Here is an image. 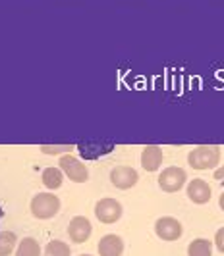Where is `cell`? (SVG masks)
I'll use <instances>...</instances> for the list:
<instances>
[{"label": "cell", "mask_w": 224, "mask_h": 256, "mask_svg": "<svg viewBox=\"0 0 224 256\" xmlns=\"http://www.w3.org/2000/svg\"><path fill=\"white\" fill-rule=\"evenodd\" d=\"M187 256H212V243L209 239H193L187 244Z\"/></svg>", "instance_id": "9a60e30c"}, {"label": "cell", "mask_w": 224, "mask_h": 256, "mask_svg": "<svg viewBox=\"0 0 224 256\" xmlns=\"http://www.w3.org/2000/svg\"><path fill=\"white\" fill-rule=\"evenodd\" d=\"M41 252L43 250H41L39 241L33 237H24L16 248V256H41Z\"/></svg>", "instance_id": "5bb4252c"}, {"label": "cell", "mask_w": 224, "mask_h": 256, "mask_svg": "<svg viewBox=\"0 0 224 256\" xmlns=\"http://www.w3.org/2000/svg\"><path fill=\"white\" fill-rule=\"evenodd\" d=\"M218 162H220V148L216 144H201L187 154V164L197 172L212 170L218 166Z\"/></svg>", "instance_id": "6da1fadb"}, {"label": "cell", "mask_w": 224, "mask_h": 256, "mask_svg": "<svg viewBox=\"0 0 224 256\" xmlns=\"http://www.w3.org/2000/svg\"><path fill=\"white\" fill-rule=\"evenodd\" d=\"M58 168L64 172V176H66L68 180L74 181V183L89 181V170L85 168V164L81 160H78L72 154H62L60 160H58Z\"/></svg>", "instance_id": "3957f363"}, {"label": "cell", "mask_w": 224, "mask_h": 256, "mask_svg": "<svg viewBox=\"0 0 224 256\" xmlns=\"http://www.w3.org/2000/svg\"><path fill=\"white\" fill-rule=\"evenodd\" d=\"M185 181H187V176H185L184 170L178 166L164 168L162 174L158 176V185H160V189L164 192L180 191L185 185Z\"/></svg>", "instance_id": "277c9868"}, {"label": "cell", "mask_w": 224, "mask_h": 256, "mask_svg": "<svg viewBox=\"0 0 224 256\" xmlns=\"http://www.w3.org/2000/svg\"><path fill=\"white\" fill-rule=\"evenodd\" d=\"M182 222L176 218H172V216H162V218H158L155 222V233H157L158 239H162V241H178L180 237H182Z\"/></svg>", "instance_id": "5b68a950"}, {"label": "cell", "mask_w": 224, "mask_h": 256, "mask_svg": "<svg viewBox=\"0 0 224 256\" xmlns=\"http://www.w3.org/2000/svg\"><path fill=\"white\" fill-rule=\"evenodd\" d=\"M70 254H72L70 246L64 241H60V239L51 241V243L45 246V250H43V256H70Z\"/></svg>", "instance_id": "e0dca14e"}, {"label": "cell", "mask_w": 224, "mask_h": 256, "mask_svg": "<svg viewBox=\"0 0 224 256\" xmlns=\"http://www.w3.org/2000/svg\"><path fill=\"white\" fill-rule=\"evenodd\" d=\"M99 254L101 256H122L124 252V241L116 233H108L99 241Z\"/></svg>", "instance_id": "8fae6325"}, {"label": "cell", "mask_w": 224, "mask_h": 256, "mask_svg": "<svg viewBox=\"0 0 224 256\" xmlns=\"http://www.w3.org/2000/svg\"><path fill=\"white\" fill-rule=\"evenodd\" d=\"M187 198L191 200V202H195V204H207L209 200H211L212 196V189L211 185L207 183V181L203 180H193L187 183Z\"/></svg>", "instance_id": "9c48e42d"}, {"label": "cell", "mask_w": 224, "mask_h": 256, "mask_svg": "<svg viewBox=\"0 0 224 256\" xmlns=\"http://www.w3.org/2000/svg\"><path fill=\"white\" fill-rule=\"evenodd\" d=\"M137 180H139L137 172L130 166H116L110 172V181H112V185H114L116 189H122V191L132 189L133 185L137 183Z\"/></svg>", "instance_id": "ba28073f"}, {"label": "cell", "mask_w": 224, "mask_h": 256, "mask_svg": "<svg viewBox=\"0 0 224 256\" xmlns=\"http://www.w3.org/2000/svg\"><path fill=\"white\" fill-rule=\"evenodd\" d=\"M79 256H91V254H79Z\"/></svg>", "instance_id": "603a6c76"}, {"label": "cell", "mask_w": 224, "mask_h": 256, "mask_svg": "<svg viewBox=\"0 0 224 256\" xmlns=\"http://www.w3.org/2000/svg\"><path fill=\"white\" fill-rule=\"evenodd\" d=\"M214 180H224V166L222 168H218V170H216V172H214Z\"/></svg>", "instance_id": "ffe728a7"}, {"label": "cell", "mask_w": 224, "mask_h": 256, "mask_svg": "<svg viewBox=\"0 0 224 256\" xmlns=\"http://www.w3.org/2000/svg\"><path fill=\"white\" fill-rule=\"evenodd\" d=\"M218 206H220V210L224 212V192L220 194V198H218Z\"/></svg>", "instance_id": "44dd1931"}, {"label": "cell", "mask_w": 224, "mask_h": 256, "mask_svg": "<svg viewBox=\"0 0 224 256\" xmlns=\"http://www.w3.org/2000/svg\"><path fill=\"white\" fill-rule=\"evenodd\" d=\"M18 246V237L14 231H2L0 233V256H10Z\"/></svg>", "instance_id": "2e32d148"}, {"label": "cell", "mask_w": 224, "mask_h": 256, "mask_svg": "<svg viewBox=\"0 0 224 256\" xmlns=\"http://www.w3.org/2000/svg\"><path fill=\"white\" fill-rule=\"evenodd\" d=\"M214 246L224 254V228H220V230L214 233Z\"/></svg>", "instance_id": "d6986e66"}, {"label": "cell", "mask_w": 224, "mask_h": 256, "mask_svg": "<svg viewBox=\"0 0 224 256\" xmlns=\"http://www.w3.org/2000/svg\"><path fill=\"white\" fill-rule=\"evenodd\" d=\"M64 172L60 170V168H45L43 170V176H41V180H43V185L47 187V189H58V187H62V181H64Z\"/></svg>", "instance_id": "4fadbf2b"}, {"label": "cell", "mask_w": 224, "mask_h": 256, "mask_svg": "<svg viewBox=\"0 0 224 256\" xmlns=\"http://www.w3.org/2000/svg\"><path fill=\"white\" fill-rule=\"evenodd\" d=\"M162 150H160V146L157 144H149L143 148V152H141V166L143 170L147 172H157L160 164H162Z\"/></svg>", "instance_id": "7c38bea8"}, {"label": "cell", "mask_w": 224, "mask_h": 256, "mask_svg": "<svg viewBox=\"0 0 224 256\" xmlns=\"http://www.w3.org/2000/svg\"><path fill=\"white\" fill-rule=\"evenodd\" d=\"M95 216L103 224H116L122 218V204L116 198H101L95 204Z\"/></svg>", "instance_id": "8992f818"}, {"label": "cell", "mask_w": 224, "mask_h": 256, "mask_svg": "<svg viewBox=\"0 0 224 256\" xmlns=\"http://www.w3.org/2000/svg\"><path fill=\"white\" fill-rule=\"evenodd\" d=\"M74 148H76L74 144H56V146L43 144V146H41V152L43 154H70Z\"/></svg>", "instance_id": "ac0fdd59"}, {"label": "cell", "mask_w": 224, "mask_h": 256, "mask_svg": "<svg viewBox=\"0 0 224 256\" xmlns=\"http://www.w3.org/2000/svg\"><path fill=\"white\" fill-rule=\"evenodd\" d=\"M91 231H93L91 222L85 218V216H74V218L70 220L68 235H70V239H72L74 243L81 244V243H85V241H89Z\"/></svg>", "instance_id": "52a82bcc"}, {"label": "cell", "mask_w": 224, "mask_h": 256, "mask_svg": "<svg viewBox=\"0 0 224 256\" xmlns=\"http://www.w3.org/2000/svg\"><path fill=\"white\" fill-rule=\"evenodd\" d=\"M60 212V198L53 192H39L31 198V214L37 220H51Z\"/></svg>", "instance_id": "7a4b0ae2"}, {"label": "cell", "mask_w": 224, "mask_h": 256, "mask_svg": "<svg viewBox=\"0 0 224 256\" xmlns=\"http://www.w3.org/2000/svg\"><path fill=\"white\" fill-rule=\"evenodd\" d=\"M4 218V210H2V206H0V220Z\"/></svg>", "instance_id": "7402d4cb"}, {"label": "cell", "mask_w": 224, "mask_h": 256, "mask_svg": "<svg viewBox=\"0 0 224 256\" xmlns=\"http://www.w3.org/2000/svg\"><path fill=\"white\" fill-rule=\"evenodd\" d=\"M76 150L85 160H99L101 156L112 152L114 144H110V142H79L76 144Z\"/></svg>", "instance_id": "30bf717a"}]
</instances>
